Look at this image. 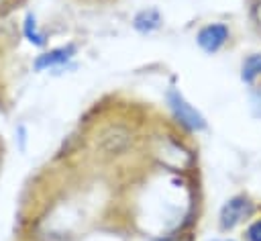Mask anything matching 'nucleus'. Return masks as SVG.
<instances>
[{
	"label": "nucleus",
	"instance_id": "f257e3e1",
	"mask_svg": "<svg viewBox=\"0 0 261 241\" xmlns=\"http://www.w3.org/2000/svg\"><path fill=\"white\" fill-rule=\"evenodd\" d=\"M165 98H167V104H169L175 120L181 127H186L188 131H202V129H206V118L184 98V94L179 90L169 88Z\"/></svg>",
	"mask_w": 261,
	"mask_h": 241
},
{
	"label": "nucleus",
	"instance_id": "f03ea898",
	"mask_svg": "<svg viewBox=\"0 0 261 241\" xmlns=\"http://www.w3.org/2000/svg\"><path fill=\"white\" fill-rule=\"evenodd\" d=\"M253 210V204L245 198V196H234L230 200L224 202V206L220 208V227L224 231L237 227L243 219H247Z\"/></svg>",
	"mask_w": 261,
	"mask_h": 241
},
{
	"label": "nucleus",
	"instance_id": "7ed1b4c3",
	"mask_svg": "<svg viewBox=\"0 0 261 241\" xmlns=\"http://www.w3.org/2000/svg\"><path fill=\"white\" fill-rule=\"evenodd\" d=\"M228 39V27L222 25V22H212V25H206L198 31V45L202 51L206 53H216Z\"/></svg>",
	"mask_w": 261,
	"mask_h": 241
},
{
	"label": "nucleus",
	"instance_id": "20e7f679",
	"mask_svg": "<svg viewBox=\"0 0 261 241\" xmlns=\"http://www.w3.org/2000/svg\"><path fill=\"white\" fill-rule=\"evenodd\" d=\"M75 55V47L73 45H65V47H57V49H51L43 55H39L35 59V69L37 71H43V69H53V67H59L67 61H71V57Z\"/></svg>",
	"mask_w": 261,
	"mask_h": 241
},
{
	"label": "nucleus",
	"instance_id": "39448f33",
	"mask_svg": "<svg viewBox=\"0 0 261 241\" xmlns=\"http://www.w3.org/2000/svg\"><path fill=\"white\" fill-rule=\"evenodd\" d=\"M133 27H135L139 33H143V35L157 31V29L161 27V14H159V10H155V8H145V10L137 12V16H135V20H133Z\"/></svg>",
	"mask_w": 261,
	"mask_h": 241
},
{
	"label": "nucleus",
	"instance_id": "423d86ee",
	"mask_svg": "<svg viewBox=\"0 0 261 241\" xmlns=\"http://www.w3.org/2000/svg\"><path fill=\"white\" fill-rule=\"evenodd\" d=\"M22 33H24V37L29 39V43H33L35 47H43V45H45V35L39 31L37 20H35V14H31V12H29V14L24 16Z\"/></svg>",
	"mask_w": 261,
	"mask_h": 241
},
{
	"label": "nucleus",
	"instance_id": "0eeeda50",
	"mask_svg": "<svg viewBox=\"0 0 261 241\" xmlns=\"http://www.w3.org/2000/svg\"><path fill=\"white\" fill-rule=\"evenodd\" d=\"M257 76H261V53H253L243 61L241 67V80L251 84Z\"/></svg>",
	"mask_w": 261,
	"mask_h": 241
},
{
	"label": "nucleus",
	"instance_id": "6e6552de",
	"mask_svg": "<svg viewBox=\"0 0 261 241\" xmlns=\"http://www.w3.org/2000/svg\"><path fill=\"white\" fill-rule=\"evenodd\" d=\"M247 239H249V241H261V221H255V223L247 229Z\"/></svg>",
	"mask_w": 261,
	"mask_h": 241
},
{
	"label": "nucleus",
	"instance_id": "1a4fd4ad",
	"mask_svg": "<svg viewBox=\"0 0 261 241\" xmlns=\"http://www.w3.org/2000/svg\"><path fill=\"white\" fill-rule=\"evenodd\" d=\"M251 110H253V116L261 118V94H255L253 100H251Z\"/></svg>",
	"mask_w": 261,
	"mask_h": 241
},
{
	"label": "nucleus",
	"instance_id": "9d476101",
	"mask_svg": "<svg viewBox=\"0 0 261 241\" xmlns=\"http://www.w3.org/2000/svg\"><path fill=\"white\" fill-rule=\"evenodd\" d=\"M24 139H27V137H24V127L20 125V127H18V141H20L18 147H20V149H24Z\"/></svg>",
	"mask_w": 261,
	"mask_h": 241
},
{
	"label": "nucleus",
	"instance_id": "9b49d317",
	"mask_svg": "<svg viewBox=\"0 0 261 241\" xmlns=\"http://www.w3.org/2000/svg\"><path fill=\"white\" fill-rule=\"evenodd\" d=\"M253 16H255V20H257V25L261 27V2L255 6V10H253Z\"/></svg>",
	"mask_w": 261,
	"mask_h": 241
},
{
	"label": "nucleus",
	"instance_id": "f8f14e48",
	"mask_svg": "<svg viewBox=\"0 0 261 241\" xmlns=\"http://www.w3.org/2000/svg\"><path fill=\"white\" fill-rule=\"evenodd\" d=\"M214 241H232V239H214Z\"/></svg>",
	"mask_w": 261,
	"mask_h": 241
}]
</instances>
